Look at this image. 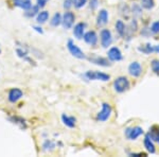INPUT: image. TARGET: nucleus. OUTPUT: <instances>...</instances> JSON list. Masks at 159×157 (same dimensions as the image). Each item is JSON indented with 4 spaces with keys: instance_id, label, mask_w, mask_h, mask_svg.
<instances>
[{
    "instance_id": "nucleus-26",
    "label": "nucleus",
    "mask_w": 159,
    "mask_h": 157,
    "mask_svg": "<svg viewBox=\"0 0 159 157\" xmlns=\"http://www.w3.org/2000/svg\"><path fill=\"white\" fill-rule=\"evenodd\" d=\"M155 6L154 0H141V7L145 10H152Z\"/></svg>"
},
{
    "instance_id": "nucleus-4",
    "label": "nucleus",
    "mask_w": 159,
    "mask_h": 157,
    "mask_svg": "<svg viewBox=\"0 0 159 157\" xmlns=\"http://www.w3.org/2000/svg\"><path fill=\"white\" fill-rule=\"evenodd\" d=\"M111 112H112V109L109 103H107V102L102 103V109L99 112L98 116H97V119L99 121H101V122H105L106 120L109 119L110 115H111Z\"/></svg>"
},
{
    "instance_id": "nucleus-5",
    "label": "nucleus",
    "mask_w": 159,
    "mask_h": 157,
    "mask_svg": "<svg viewBox=\"0 0 159 157\" xmlns=\"http://www.w3.org/2000/svg\"><path fill=\"white\" fill-rule=\"evenodd\" d=\"M124 133L129 140H136V139L139 138L144 132H143V128L141 127H127Z\"/></svg>"
},
{
    "instance_id": "nucleus-6",
    "label": "nucleus",
    "mask_w": 159,
    "mask_h": 157,
    "mask_svg": "<svg viewBox=\"0 0 159 157\" xmlns=\"http://www.w3.org/2000/svg\"><path fill=\"white\" fill-rule=\"evenodd\" d=\"M74 20H75V15L72 12L67 11L64 13V15L61 16V25H63L64 29H71L74 24Z\"/></svg>"
},
{
    "instance_id": "nucleus-2",
    "label": "nucleus",
    "mask_w": 159,
    "mask_h": 157,
    "mask_svg": "<svg viewBox=\"0 0 159 157\" xmlns=\"http://www.w3.org/2000/svg\"><path fill=\"white\" fill-rule=\"evenodd\" d=\"M84 76L89 80V81H101V82H107L109 81L110 76L107 73L101 72V71H96V70H89L85 72Z\"/></svg>"
},
{
    "instance_id": "nucleus-31",
    "label": "nucleus",
    "mask_w": 159,
    "mask_h": 157,
    "mask_svg": "<svg viewBox=\"0 0 159 157\" xmlns=\"http://www.w3.org/2000/svg\"><path fill=\"white\" fill-rule=\"evenodd\" d=\"M133 14L135 16H141L142 15V10H141V7L140 6H137V4H134L133 6Z\"/></svg>"
},
{
    "instance_id": "nucleus-21",
    "label": "nucleus",
    "mask_w": 159,
    "mask_h": 157,
    "mask_svg": "<svg viewBox=\"0 0 159 157\" xmlns=\"http://www.w3.org/2000/svg\"><path fill=\"white\" fill-rule=\"evenodd\" d=\"M48 19H49V12L48 11H42L36 15V21L39 25L47 22Z\"/></svg>"
},
{
    "instance_id": "nucleus-20",
    "label": "nucleus",
    "mask_w": 159,
    "mask_h": 157,
    "mask_svg": "<svg viewBox=\"0 0 159 157\" xmlns=\"http://www.w3.org/2000/svg\"><path fill=\"white\" fill-rule=\"evenodd\" d=\"M16 53H17V55H18L20 58H22L24 61L28 62V63H30V64H32V63H33V61L30 58L28 51H27V50H25L24 48H17V49H16Z\"/></svg>"
},
{
    "instance_id": "nucleus-11",
    "label": "nucleus",
    "mask_w": 159,
    "mask_h": 157,
    "mask_svg": "<svg viewBox=\"0 0 159 157\" xmlns=\"http://www.w3.org/2000/svg\"><path fill=\"white\" fill-rule=\"evenodd\" d=\"M22 96H24V92H22L21 89L19 88H12L11 90L9 91V95H7V99L11 103H15L17 102L19 99H21Z\"/></svg>"
},
{
    "instance_id": "nucleus-8",
    "label": "nucleus",
    "mask_w": 159,
    "mask_h": 157,
    "mask_svg": "<svg viewBox=\"0 0 159 157\" xmlns=\"http://www.w3.org/2000/svg\"><path fill=\"white\" fill-rule=\"evenodd\" d=\"M127 70H129V76H132L133 78H138L142 73V66L139 62H132L129 65Z\"/></svg>"
},
{
    "instance_id": "nucleus-7",
    "label": "nucleus",
    "mask_w": 159,
    "mask_h": 157,
    "mask_svg": "<svg viewBox=\"0 0 159 157\" xmlns=\"http://www.w3.org/2000/svg\"><path fill=\"white\" fill-rule=\"evenodd\" d=\"M100 39H101V45L103 48H108L112 43V35L111 32L108 29H102L100 33Z\"/></svg>"
},
{
    "instance_id": "nucleus-32",
    "label": "nucleus",
    "mask_w": 159,
    "mask_h": 157,
    "mask_svg": "<svg viewBox=\"0 0 159 157\" xmlns=\"http://www.w3.org/2000/svg\"><path fill=\"white\" fill-rule=\"evenodd\" d=\"M63 7L65 10H69L71 7H73V0H64Z\"/></svg>"
},
{
    "instance_id": "nucleus-27",
    "label": "nucleus",
    "mask_w": 159,
    "mask_h": 157,
    "mask_svg": "<svg viewBox=\"0 0 159 157\" xmlns=\"http://www.w3.org/2000/svg\"><path fill=\"white\" fill-rule=\"evenodd\" d=\"M54 148H55V143L53 142L52 140H48V139L43 142V149L45 151H51Z\"/></svg>"
},
{
    "instance_id": "nucleus-1",
    "label": "nucleus",
    "mask_w": 159,
    "mask_h": 157,
    "mask_svg": "<svg viewBox=\"0 0 159 157\" xmlns=\"http://www.w3.org/2000/svg\"><path fill=\"white\" fill-rule=\"evenodd\" d=\"M130 83L129 79L124 76H118V78L114 81V89L118 94H123V92L127 91L129 89Z\"/></svg>"
},
{
    "instance_id": "nucleus-36",
    "label": "nucleus",
    "mask_w": 159,
    "mask_h": 157,
    "mask_svg": "<svg viewBox=\"0 0 159 157\" xmlns=\"http://www.w3.org/2000/svg\"><path fill=\"white\" fill-rule=\"evenodd\" d=\"M0 54H1V49H0Z\"/></svg>"
},
{
    "instance_id": "nucleus-10",
    "label": "nucleus",
    "mask_w": 159,
    "mask_h": 157,
    "mask_svg": "<svg viewBox=\"0 0 159 157\" xmlns=\"http://www.w3.org/2000/svg\"><path fill=\"white\" fill-rule=\"evenodd\" d=\"M83 39L87 45L89 46H96L97 43H98V35L94 31H87V32L84 34Z\"/></svg>"
},
{
    "instance_id": "nucleus-3",
    "label": "nucleus",
    "mask_w": 159,
    "mask_h": 157,
    "mask_svg": "<svg viewBox=\"0 0 159 157\" xmlns=\"http://www.w3.org/2000/svg\"><path fill=\"white\" fill-rule=\"evenodd\" d=\"M67 49L70 52V54L74 56L75 58H79V60H86V55L81 49L79 48L78 45H75L72 40L69 39L67 42Z\"/></svg>"
},
{
    "instance_id": "nucleus-28",
    "label": "nucleus",
    "mask_w": 159,
    "mask_h": 157,
    "mask_svg": "<svg viewBox=\"0 0 159 157\" xmlns=\"http://www.w3.org/2000/svg\"><path fill=\"white\" fill-rule=\"evenodd\" d=\"M150 31L153 33V34H158L159 33V20H156V21L153 22L150 28Z\"/></svg>"
},
{
    "instance_id": "nucleus-23",
    "label": "nucleus",
    "mask_w": 159,
    "mask_h": 157,
    "mask_svg": "<svg viewBox=\"0 0 159 157\" xmlns=\"http://www.w3.org/2000/svg\"><path fill=\"white\" fill-rule=\"evenodd\" d=\"M9 119H10L11 122L15 123V124H17V125H19V127L21 128H24V130L27 128V122H25V120L24 119V118H20V117L15 116V117H10Z\"/></svg>"
},
{
    "instance_id": "nucleus-9",
    "label": "nucleus",
    "mask_w": 159,
    "mask_h": 157,
    "mask_svg": "<svg viewBox=\"0 0 159 157\" xmlns=\"http://www.w3.org/2000/svg\"><path fill=\"white\" fill-rule=\"evenodd\" d=\"M107 58L110 62H120L123 58L121 50L118 47H111L107 52Z\"/></svg>"
},
{
    "instance_id": "nucleus-30",
    "label": "nucleus",
    "mask_w": 159,
    "mask_h": 157,
    "mask_svg": "<svg viewBox=\"0 0 159 157\" xmlns=\"http://www.w3.org/2000/svg\"><path fill=\"white\" fill-rule=\"evenodd\" d=\"M87 3V0H73V6L76 9H81Z\"/></svg>"
},
{
    "instance_id": "nucleus-25",
    "label": "nucleus",
    "mask_w": 159,
    "mask_h": 157,
    "mask_svg": "<svg viewBox=\"0 0 159 157\" xmlns=\"http://www.w3.org/2000/svg\"><path fill=\"white\" fill-rule=\"evenodd\" d=\"M39 9L40 7L37 6H32V7L31 9H29L28 11L25 12V16L29 17V18H32V17H34L35 15H37L38 13H39Z\"/></svg>"
},
{
    "instance_id": "nucleus-14",
    "label": "nucleus",
    "mask_w": 159,
    "mask_h": 157,
    "mask_svg": "<svg viewBox=\"0 0 159 157\" xmlns=\"http://www.w3.org/2000/svg\"><path fill=\"white\" fill-rule=\"evenodd\" d=\"M143 145H144L145 150H147L148 153L154 154L156 152L155 145H154V140L148 135V134H147V136L144 137V140H143Z\"/></svg>"
},
{
    "instance_id": "nucleus-18",
    "label": "nucleus",
    "mask_w": 159,
    "mask_h": 157,
    "mask_svg": "<svg viewBox=\"0 0 159 157\" xmlns=\"http://www.w3.org/2000/svg\"><path fill=\"white\" fill-rule=\"evenodd\" d=\"M115 27H116V31H117L118 34H119L121 37H124L125 34H126V31H127L126 25H125L124 22H123L122 20H117Z\"/></svg>"
},
{
    "instance_id": "nucleus-34",
    "label": "nucleus",
    "mask_w": 159,
    "mask_h": 157,
    "mask_svg": "<svg viewBox=\"0 0 159 157\" xmlns=\"http://www.w3.org/2000/svg\"><path fill=\"white\" fill-rule=\"evenodd\" d=\"M98 4H99V0H90V7H91V10L97 9Z\"/></svg>"
},
{
    "instance_id": "nucleus-17",
    "label": "nucleus",
    "mask_w": 159,
    "mask_h": 157,
    "mask_svg": "<svg viewBox=\"0 0 159 157\" xmlns=\"http://www.w3.org/2000/svg\"><path fill=\"white\" fill-rule=\"evenodd\" d=\"M89 61L91 62L92 64L94 65H98V66H101V67H108L110 64H109V61L107 58H101V56H94V58H90Z\"/></svg>"
},
{
    "instance_id": "nucleus-33",
    "label": "nucleus",
    "mask_w": 159,
    "mask_h": 157,
    "mask_svg": "<svg viewBox=\"0 0 159 157\" xmlns=\"http://www.w3.org/2000/svg\"><path fill=\"white\" fill-rule=\"evenodd\" d=\"M49 2V0H36V3H37V6L42 9V7H46V4Z\"/></svg>"
},
{
    "instance_id": "nucleus-19",
    "label": "nucleus",
    "mask_w": 159,
    "mask_h": 157,
    "mask_svg": "<svg viewBox=\"0 0 159 157\" xmlns=\"http://www.w3.org/2000/svg\"><path fill=\"white\" fill-rule=\"evenodd\" d=\"M138 51H139V52L144 53V54H151V53L155 52V45H151V44H145V45L138 47Z\"/></svg>"
},
{
    "instance_id": "nucleus-16",
    "label": "nucleus",
    "mask_w": 159,
    "mask_h": 157,
    "mask_svg": "<svg viewBox=\"0 0 159 157\" xmlns=\"http://www.w3.org/2000/svg\"><path fill=\"white\" fill-rule=\"evenodd\" d=\"M61 121L63 123L66 125L67 127L69 128H73L75 127V122H76V119L72 116H68L66 114H63L61 115Z\"/></svg>"
},
{
    "instance_id": "nucleus-29",
    "label": "nucleus",
    "mask_w": 159,
    "mask_h": 157,
    "mask_svg": "<svg viewBox=\"0 0 159 157\" xmlns=\"http://www.w3.org/2000/svg\"><path fill=\"white\" fill-rule=\"evenodd\" d=\"M151 67H152V70L155 73H159V60H153L151 63Z\"/></svg>"
},
{
    "instance_id": "nucleus-15",
    "label": "nucleus",
    "mask_w": 159,
    "mask_h": 157,
    "mask_svg": "<svg viewBox=\"0 0 159 157\" xmlns=\"http://www.w3.org/2000/svg\"><path fill=\"white\" fill-rule=\"evenodd\" d=\"M13 4L17 7H20L24 11H28L32 7V1L31 0H13Z\"/></svg>"
},
{
    "instance_id": "nucleus-22",
    "label": "nucleus",
    "mask_w": 159,
    "mask_h": 157,
    "mask_svg": "<svg viewBox=\"0 0 159 157\" xmlns=\"http://www.w3.org/2000/svg\"><path fill=\"white\" fill-rule=\"evenodd\" d=\"M154 141H158L159 142V125H153L150 128V132L148 134Z\"/></svg>"
},
{
    "instance_id": "nucleus-24",
    "label": "nucleus",
    "mask_w": 159,
    "mask_h": 157,
    "mask_svg": "<svg viewBox=\"0 0 159 157\" xmlns=\"http://www.w3.org/2000/svg\"><path fill=\"white\" fill-rule=\"evenodd\" d=\"M50 24L52 27H54V28H57L58 25H61V13H55L54 15H53V17L51 18L50 20Z\"/></svg>"
},
{
    "instance_id": "nucleus-12",
    "label": "nucleus",
    "mask_w": 159,
    "mask_h": 157,
    "mask_svg": "<svg viewBox=\"0 0 159 157\" xmlns=\"http://www.w3.org/2000/svg\"><path fill=\"white\" fill-rule=\"evenodd\" d=\"M108 22V12L105 9L100 10L97 16V25L98 27H103Z\"/></svg>"
},
{
    "instance_id": "nucleus-35",
    "label": "nucleus",
    "mask_w": 159,
    "mask_h": 157,
    "mask_svg": "<svg viewBox=\"0 0 159 157\" xmlns=\"http://www.w3.org/2000/svg\"><path fill=\"white\" fill-rule=\"evenodd\" d=\"M33 29L36 31L37 33H40V34H43V29H42V27H38V25H33Z\"/></svg>"
},
{
    "instance_id": "nucleus-13",
    "label": "nucleus",
    "mask_w": 159,
    "mask_h": 157,
    "mask_svg": "<svg viewBox=\"0 0 159 157\" xmlns=\"http://www.w3.org/2000/svg\"><path fill=\"white\" fill-rule=\"evenodd\" d=\"M85 28H86V24L85 22H79L74 25L73 28V35L75 38L78 39H82L85 34Z\"/></svg>"
}]
</instances>
